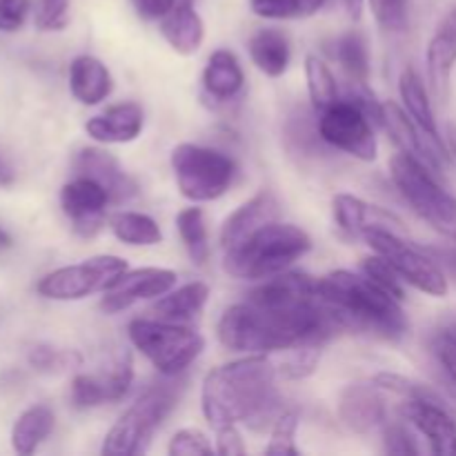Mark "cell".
<instances>
[{"label": "cell", "mask_w": 456, "mask_h": 456, "mask_svg": "<svg viewBox=\"0 0 456 456\" xmlns=\"http://www.w3.org/2000/svg\"><path fill=\"white\" fill-rule=\"evenodd\" d=\"M338 330H343L341 321L321 301L319 294L285 305H267L245 298L223 312L218 321V341L230 352L267 354L303 343L323 346Z\"/></svg>", "instance_id": "cell-1"}, {"label": "cell", "mask_w": 456, "mask_h": 456, "mask_svg": "<svg viewBox=\"0 0 456 456\" xmlns=\"http://www.w3.org/2000/svg\"><path fill=\"white\" fill-rule=\"evenodd\" d=\"M276 368L265 354L230 361L209 370L200 387V410L209 426L245 423L249 430H272L283 401L276 390Z\"/></svg>", "instance_id": "cell-2"}, {"label": "cell", "mask_w": 456, "mask_h": 456, "mask_svg": "<svg viewBox=\"0 0 456 456\" xmlns=\"http://www.w3.org/2000/svg\"><path fill=\"white\" fill-rule=\"evenodd\" d=\"M319 297L341 321L343 330H359L396 341L408 332L401 301L383 292L365 274L347 270L330 272L316 281Z\"/></svg>", "instance_id": "cell-3"}, {"label": "cell", "mask_w": 456, "mask_h": 456, "mask_svg": "<svg viewBox=\"0 0 456 456\" xmlns=\"http://www.w3.org/2000/svg\"><path fill=\"white\" fill-rule=\"evenodd\" d=\"M310 248L312 239L305 230L292 223L270 221L234 249L223 252V267L234 279L263 281L288 270L292 263L305 256Z\"/></svg>", "instance_id": "cell-4"}, {"label": "cell", "mask_w": 456, "mask_h": 456, "mask_svg": "<svg viewBox=\"0 0 456 456\" xmlns=\"http://www.w3.org/2000/svg\"><path fill=\"white\" fill-rule=\"evenodd\" d=\"M390 176L412 212L444 239L456 243V196L436 181L432 169L401 151L390 159Z\"/></svg>", "instance_id": "cell-5"}, {"label": "cell", "mask_w": 456, "mask_h": 456, "mask_svg": "<svg viewBox=\"0 0 456 456\" xmlns=\"http://www.w3.org/2000/svg\"><path fill=\"white\" fill-rule=\"evenodd\" d=\"M127 334L132 346L167 379L185 372L205 347L199 332L160 319H134Z\"/></svg>", "instance_id": "cell-6"}, {"label": "cell", "mask_w": 456, "mask_h": 456, "mask_svg": "<svg viewBox=\"0 0 456 456\" xmlns=\"http://www.w3.org/2000/svg\"><path fill=\"white\" fill-rule=\"evenodd\" d=\"M169 163L178 191L191 203L221 199L236 178V163L230 156L194 142H181L174 147Z\"/></svg>", "instance_id": "cell-7"}, {"label": "cell", "mask_w": 456, "mask_h": 456, "mask_svg": "<svg viewBox=\"0 0 456 456\" xmlns=\"http://www.w3.org/2000/svg\"><path fill=\"white\" fill-rule=\"evenodd\" d=\"M176 403L178 390L174 383H156L147 387L107 432L102 441V454L132 456L142 452L156 428L169 417Z\"/></svg>", "instance_id": "cell-8"}, {"label": "cell", "mask_w": 456, "mask_h": 456, "mask_svg": "<svg viewBox=\"0 0 456 456\" xmlns=\"http://www.w3.org/2000/svg\"><path fill=\"white\" fill-rule=\"evenodd\" d=\"M363 240L374 249V254L386 258L403 283L412 285L428 297L444 298L448 294V276L435 256L421 252L414 245L405 243L395 230L387 227H372L363 234Z\"/></svg>", "instance_id": "cell-9"}, {"label": "cell", "mask_w": 456, "mask_h": 456, "mask_svg": "<svg viewBox=\"0 0 456 456\" xmlns=\"http://www.w3.org/2000/svg\"><path fill=\"white\" fill-rule=\"evenodd\" d=\"M127 270V261L120 256L101 254L76 265L49 272L36 283V292L47 301H83L92 294L110 289Z\"/></svg>", "instance_id": "cell-10"}, {"label": "cell", "mask_w": 456, "mask_h": 456, "mask_svg": "<svg viewBox=\"0 0 456 456\" xmlns=\"http://www.w3.org/2000/svg\"><path fill=\"white\" fill-rule=\"evenodd\" d=\"M316 125H319L321 141L334 150L346 151L363 163H372L377 159L379 142L374 136V123L359 105L347 98H338L334 105L321 111Z\"/></svg>", "instance_id": "cell-11"}, {"label": "cell", "mask_w": 456, "mask_h": 456, "mask_svg": "<svg viewBox=\"0 0 456 456\" xmlns=\"http://www.w3.org/2000/svg\"><path fill=\"white\" fill-rule=\"evenodd\" d=\"M383 127L390 132L392 141L405 151V154L414 156L421 160L423 165L432 169V172H444L450 165V154L445 150L444 141L428 136L412 116L405 111V107H399L395 101L383 102Z\"/></svg>", "instance_id": "cell-12"}, {"label": "cell", "mask_w": 456, "mask_h": 456, "mask_svg": "<svg viewBox=\"0 0 456 456\" xmlns=\"http://www.w3.org/2000/svg\"><path fill=\"white\" fill-rule=\"evenodd\" d=\"M107 205H111L110 194L87 176H74L61 190L62 214L83 239H92L102 230Z\"/></svg>", "instance_id": "cell-13"}, {"label": "cell", "mask_w": 456, "mask_h": 456, "mask_svg": "<svg viewBox=\"0 0 456 456\" xmlns=\"http://www.w3.org/2000/svg\"><path fill=\"white\" fill-rule=\"evenodd\" d=\"M176 272L165 270V267H138L127 270L123 276L116 279L110 289H105L101 307L107 314H116L127 307L136 305L150 298H160L176 285Z\"/></svg>", "instance_id": "cell-14"}, {"label": "cell", "mask_w": 456, "mask_h": 456, "mask_svg": "<svg viewBox=\"0 0 456 456\" xmlns=\"http://www.w3.org/2000/svg\"><path fill=\"white\" fill-rule=\"evenodd\" d=\"M134 383L132 356L123 354L107 372L78 374L69 386V401L74 408L89 410L125 399Z\"/></svg>", "instance_id": "cell-15"}, {"label": "cell", "mask_w": 456, "mask_h": 456, "mask_svg": "<svg viewBox=\"0 0 456 456\" xmlns=\"http://www.w3.org/2000/svg\"><path fill=\"white\" fill-rule=\"evenodd\" d=\"M405 421L428 439L439 456H456V419L444 401L405 399L401 405Z\"/></svg>", "instance_id": "cell-16"}, {"label": "cell", "mask_w": 456, "mask_h": 456, "mask_svg": "<svg viewBox=\"0 0 456 456\" xmlns=\"http://www.w3.org/2000/svg\"><path fill=\"white\" fill-rule=\"evenodd\" d=\"M74 174L96 181L110 194L111 203H125L138 194V183L125 172L118 159L98 147H83L74 156Z\"/></svg>", "instance_id": "cell-17"}, {"label": "cell", "mask_w": 456, "mask_h": 456, "mask_svg": "<svg viewBox=\"0 0 456 456\" xmlns=\"http://www.w3.org/2000/svg\"><path fill=\"white\" fill-rule=\"evenodd\" d=\"M426 62L432 92L441 102H445L450 96V80L456 65V4L441 18L435 36L428 43Z\"/></svg>", "instance_id": "cell-18"}, {"label": "cell", "mask_w": 456, "mask_h": 456, "mask_svg": "<svg viewBox=\"0 0 456 456\" xmlns=\"http://www.w3.org/2000/svg\"><path fill=\"white\" fill-rule=\"evenodd\" d=\"M338 419L356 435H370L381 428L386 423V403L379 396V387L374 383L347 386L338 401Z\"/></svg>", "instance_id": "cell-19"}, {"label": "cell", "mask_w": 456, "mask_h": 456, "mask_svg": "<svg viewBox=\"0 0 456 456\" xmlns=\"http://www.w3.org/2000/svg\"><path fill=\"white\" fill-rule=\"evenodd\" d=\"M281 205L272 191H258L256 196L240 205L239 209L225 218L221 227V248L223 252L234 249L236 245L243 243L249 234L263 227L270 221H279Z\"/></svg>", "instance_id": "cell-20"}, {"label": "cell", "mask_w": 456, "mask_h": 456, "mask_svg": "<svg viewBox=\"0 0 456 456\" xmlns=\"http://www.w3.org/2000/svg\"><path fill=\"white\" fill-rule=\"evenodd\" d=\"M145 114L138 102H118L85 123V132L105 145H123L141 136Z\"/></svg>", "instance_id": "cell-21"}, {"label": "cell", "mask_w": 456, "mask_h": 456, "mask_svg": "<svg viewBox=\"0 0 456 456\" xmlns=\"http://www.w3.org/2000/svg\"><path fill=\"white\" fill-rule=\"evenodd\" d=\"M334 221L338 230L346 232L347 236L363 239V234L372 227H387V230H399L401 218L395 216L387 209L377 208V205L365 203L363 199L352 194H337L332 200Z\"/></svg>", "instance_id": "cell-22"}, {"label": "cell", "mask_w": 456, "mask_h": 456, "mask_svg": "<svg viewBox=\"0 0 456 456\" xmlns=\"http://www.w3.org/2000/svg\"><path fill=\"white\" fill-rule=\"evenodd\" d=\"M159 31L169 47L181 56H191L205 40L203 18L194 7V0H178L159 20Z\"/></svg>", "instance_id": "cell-23"}, {"label": "cell", "mask_w": 456, "mask_h": 456, "mask_svg": "<svg viewBox=\"0 0 456 456\" xmlns=\"http://www.w3.org/2000/svg\"><path fill=\"white\" fill-rule=\"evenodd\" d=\"M111 89H114V78H111L110 69L98 58L76 56L69 65V92L80 105H101L105 98H110Z\"/></svg>", "instance_id": "cell-24"}, {"label": "cell", "mask_w": 456, "mask_h": 456, "mask_svg": "<svg viewBox=\"0 0 456 456\" xmlns=\"http://www.w3.org/2000/svg\"><path fill=\"white\" fill-rule=\"evenodd\" d=\"M209 298V288L200 281L194 283L181 285L176 289H169L167 294H163L160 298H156L154 307V319L169 321V323H181L187 325L191 321H196L200 316V312L205 310Z\"/></svg>", "instance_id": "cell-25"}, {"label": "cell", "mask_w": 456, "mask_h": 456, "mask_svg": "<svg viewBox=\"0 0 456 456\" xmlns=\"http://www.w3.org/2000/svg\"><path fill=\"white\" fill-rule=\"evenodd\" d=\"M245 85L243 67L230 49H216L203 71V87L216 101H232Z\"/></svg>", "instance_id": "cell-26"}, {"label": "cell", "mask_w": 456, "mask_h": 456, "mask_svg": "<svg viewBox=\"0 0 456 456\" xmlns=\"http://www.w3.org/2000/svg\"><path fill=\"white\" fill-rule=\"evenodd\" d=\"M249 58L254 65L270 78H279L288 71L289 58H292V49H289L288 36L274 27H265L258 29L256 34L249 38Z\"/></svg>", "instance_id": "cell-27"}, {"label": "cell", "mask_w": 456, "mask_h": 456, "mask_svg": "<svg viewBox=\"0 0 456 456\" xmlns=\"http://www.w3.org/2000/svg\"><path fill=\"white\" fill-rule=\"evenodd\" d=\"M53 421H56V417H53L52 408H47V405L27 408L12 428L13 452L20 456L34 454L40 448V444H45L47 436L52 435Z\"/></svg>", "instance_id": "cell-28"}, {"label": "cell", "mask_w": 456, "mask_h": 456, "mask_svg": "<svg viewBox=\"0 0 456 456\" xmlns=\"http://www.w3.org/2000/svg\"><path fill=\"white\" fill-rule=\"evenodd\" d=\"M399 94H401V101H403L405 111L414 118V123L428 134V136L436 138V141H444L439 134V125H436V116L435 110H432V102L430 96H428V89L423 85L421 76L408 67L403 69L399 78Z\"/></svg>", "instance_id": "cell-29"}, {"label": "cell", "mask_w": 456, "mask_h": 456, "mask_svg": "<svg viewBox=\"0 0 456 456\" xmlns=\"http://www.w3.org/2000/svg\"><path fill=\"white\" fill-rule=\"evenodd\" d=\"M325 52L332 61L341 65V69L350 76L352 80H365L370 76V52L368 43L359 31H347V34L337 36L325 45Z\"/></svg>", "instance_id": "cell-30"}, {"label": "cell", "mask_w": 456, "mask_h": 456, "mask_svg": "<svg viewBox=\"0 0 456 456\" xmlns=\"http://www.w3.org/2000/svg\"><path fill=\"white\" fill-rule=\"evenodd\" d=\"M110 230L120 243L132 248H151L163 240L159 223L141 212H116L110 216Z\"/></svg>", "instance_id": "cell-31"}, {"label": "cell", "mask_w": 456, "mask_h": 456, "mask_svg": "<svg viewBox=\"0 0 456 456\" xmlns=\"http://www.w3.org/2000/svg\"><path fill=\"white\" fill-rule=\"evenodd\" d=\"M176 230L191 261L196 265H205L209 261V236L208 225H205L203 209L187 208L183 212H178Z\"/></svg>", "instance_id": "cell-32"}, {"label": "cell", "mask_w": 456, "mask_h": 456, "mask_svg": "<svg viewBox=\"0 0 456 456\" xmlns=\"http://www.w3.org/2000/svg\"><path fill=\"white\" fill-rule=\"evenodd\" d=\"M305 78L312 107H314V111H319V114L341 98L338 96V83L337 78H334L332 69H330L321 58H305Z\"/></svg>", "instance_id": "cell-33"}, {"label": "cell", "mask_w": 456, "mask_h": 456, "mask_svg": "<svg viewBox=\"0 0 456 456\" xmlns=\"http://www.w3.org/2000/svg\"><path fill=\"white\" fill-rule=\"evenodd\" d=\"M325 4V0H249V9L265 20H292L310 18Z\"/></svg>", "instance_id": "cell-34"}, {"label": "cell", "mask_w": 456, "mask_h": 456, "mask_svg": "<svg viewBox=\"0 0 456 456\" xmlns=\"http://www.w3.org/2000/svg\"><path fill=\"white\" fill-rule=\"evenodd\" d=\"M321 361V346L314 343H303V346L289 347L285 350L283 361L276 368V374H281L288 381H301V379L312 377L319 368Z\"/></svg>", "instance_id": "cell-35"}, {"label": "cell", "mask_w": 456, "mask_h": 456, "mask_svg": "<svg viewBox=\"0 0 456 456\" xmlns=\"http://www.w3.org/2000/svg\"><path fill=\"white\" fill-rule=\"evenodd\" d=\"M301 426V414L297 408H285L272 426V439L265 448L270 456H298L297 430Z\"/></svg>", "instance_id": "cell-36"}, {"label": "cell", "mask_w": 456, "mask_h": 456, "mask_svg": "<svg viewBox=\"0 0 456 456\" xmlns=\"http://www.w3.org/2000/svg\"><path fill=\"white\" fill-rule=\"evenodd\" d=\"M361 272H363V274L368 276L374 285H379L383 292H387L390 297H395L396 301H401V303L405 301L403 279L396 274L395 267H392L383 256L374 254V256L363 258V263H361Z\"/></svg>", "instance_id": "cell-37"}, {"label": "cell", "mask_w": 456, "mask_h": 456, "mask_svg": "<svg viewBox=\"0 0 456 456\" xmlns=\"http://www.w3.org/2000/svg\"><path fill=\"white\" fill-rule=\"evenodd\" d=\"M374 386L379 390L392 392V395L401 396V399H428V401H444L439 395H436L432 387L423 386V383L414 381V379L401 377V374L395 372H379L377 377L372 379ZM445 403V401H444Z\"/></svg>", "instance_id": "cell-38"}, {"label": "cell", "mask_w": 456, "mask_h": 456, "mask_svg": "<svg viewBox=\"0 0 456 456\" xmlns=\"http://www.w3.org/2000/svg\"><path fill=\"white\" fill-rule=\"evenodd\" d=\"M370 12L381 29L405 31L410 22V0H368Z\"/></svg>", "instance_id": "cell-39"}, {"label": "cell", "mask_w": 456, "mask_h": 456, "mask_svg": "<svg viewBox=\"0 0 456 456\" xmlns=\"http://www.w3.org/2000/svg\"><path fill=\"white\" fill-rule=\"evenodd\" d=\"M71 0H34V25L40 31H62L69 22Z\"/></svg>", "instance_id": "cell-40"}, {"label": "cell", "mask_w": 456, "mask_h": 456, "mask_svg": "<svg viewBox=\"0 0 456 456\" xmlns=\"http://www.w3.org/2000/svg\"><path fill=\"white\" fill-rule=\"evenodd\" d=\"M167 452L172 456H209L216 450L208 441V436L196 428H183L169 441Z\"/></svg>", "instance_id": "cell-41"}, {"label": "cell", "mask_w": 456, "mask_h": 456, "mask_svg": "<svg viewBox=\"0 0 456 456\" xmlns=\"http://www.w3.org/2000/svg\"><path fill=\"white\" fill-rule=\"evenodd\" d=\"M430 350L445 377L456 386V330H441L432 337Z\"/></svg>", "instance_id": "cell-42"}, {"label": "cell", "mask_w": 456, "mask_h": 456, "mask_svg": "<svg viewBox=\"0 0 456 456\" xmlns=\"http://www.w3.org/2000/svg\"><path fill=\"white\" fill-rule=\"evenodd\" d=\"M71 359H78L74 352L56 350L52 346H36L29 352V363L40 372H56V370H65L71 365Z\"/></svg>", "instance_id": "cell-43"}, {"label": "cell", "mask_w": 456, "mask_h": 456, "mask_svg": "<svg viewBox=\"0 0 456 456\" xmlns=\"http://www.w3.org/2000/svg\"><path fill=\"white\" fill-rule=\"evenodd\" d=\"M383 445H386L387 454H396V456L419 454L417 441H414V436L410 435V430L403 426V423L383 426Z\"/></svg>", "instance_id": "cell-44"}, {"label": "cell", "mask_w": 456, "mask_h": 456, "mask_svg": "<svg viewBox=\"0 0 456 456\" xmlns=\"http://www.w3.org/2000/svg\"><path fill=\"white\" fill-rule=\"evenodd\" d=\"M31 0H0V34H13L25 25Z\"/></svg>", "instance_id": "cell-45"}, {"label": "cell", "mask_w": 456, "mask_h": 456, "mask_svg": "<svg viewBox=\"0 0 456 456\" xmlns=\"http://www.w3.org/2000/svg\"><path fill=\"white\" fill-rule=\"evenodd\" d=\"M216 450L221 456H240L245 454L243 439L236 426H221L216 428Z\"/></svg>", "instance_id": "cell-46"}, {"label": "cell", "mask_w": 456, "mask_h": 456, "mask_svg": "<svg viewBox=\"0 0 456 456\" xmlns=\"http://www.w3.org/2000/svg\"><path fill=\"white\" fill-rule=\"evenodd\" d=\"M178 0H132L134 9L142 20H160Z\"/></svg>", "instance_id": "cell-47"}, {"label": "cell", "mask_w": 456, "mask_h": 456, "mask_svg": "<svg viewBox=\"0 0 456 456\" xmlns=\"http://www.w3.org/2000/svg\"><path fill=\"white\" fill-rule=\"evenodd\" d=\"M432 254H435L436 261L444 263L445 267H448L450 272H452V276H456V248L454 249H430Z\"/></svg>", "instance_id": "cell-48"}, {"label": "cell", "mask_w": 456, "mask_h": 456, "mask_svg": "<svg viewBox=\"0 0 456 456\" xmlns=\"http://www.w3.org/2000/svg\"><path fill=\"white\" fill-rule=\"evenodd\" d=\"M13 181H16V172H13L12 165L0 156V190H3V187H12Z\"/></svg>", "instance_id": "cell-49"}, {"label": "cell", "mask_w": 456, "mask_h": 456, "mask_svg": "<svg viewBox=\"0 0 456 456\" xmlns=\"http://www.w3.org/2000/svg\"><path fill=\"white\" fill-rule=\"evenodd\" d=\"M363 3H365V0H343V4H346V9H347V16H350L352 20H359V18H361V12H363Z\"/></svg>", "instance_id": "cell-50"}, {"label": "cell", "mask_w": 456, "mask_h": 456, "mask_svg": "<svg viewBox=\"0 0 456 456\" xmlns=\"http://www.w3.org/2000/svg\"><path fill=\"white\" fill-rule=\"evenodd\" d=\"M445 141H448L450 151H452V156L456 159V125L454 123H450L448 129H445Z\"/></svg>", "instance_id": "cell-51"}, {"label": "cell", "mask_w": 456, "mask_h": 456, "mask_svg": "<svg viewBox=\"0 0 456 456\" xmlns=\"http://www.w3.org/2000/svg\"><path fill=\"white\" fill-rule=\"evenodd\" d=\"M9 248H12V236H9L7 232L0 227V252H3V249H9Z\"/></svg>", "instance_id": "cell-52"}]
</instances>
